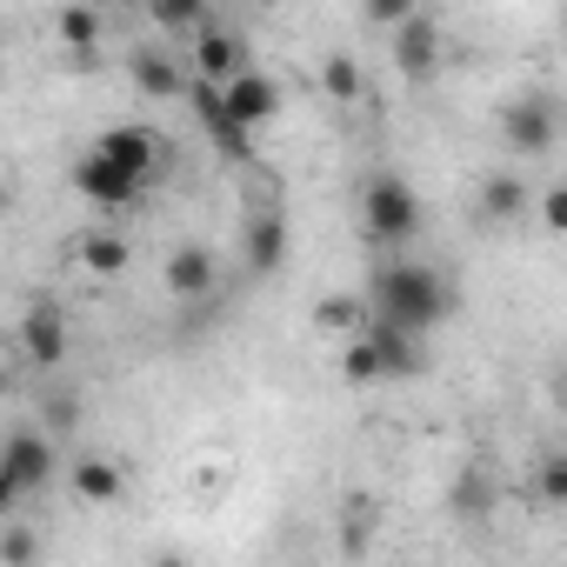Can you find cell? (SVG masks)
Returning a JSON list of instances; mask_svg holds the SVG:
<instances>
[{
    "mask_svg": "<svg viewBox=\"0 0 567 567\" xmlns=\"http://www.w3.org/2000/svg\"><path fill=\"white\" fill-rule=\"evenodd\" d=\"M187 54H194V81H207V87H227L234 74H247V68H254L247 41H240V34H227L220 21H214V28H200V34L187 41Z\"/></svg>",
    "mask_w": 567,
    "mask_h": 567,
    "instance_id": "52a82bcc",
    "label": "cell"
},
{
    "mask_svg": "<svg viewBox=\"0 0 567 567\" xmlns=\"http://www.w3.org/2000/svg\"><path fill=\"white\" fill-rule=\"evenodd\" d=\"M101 28H107V21H101L94 8H61V14H54V34H61V41L74 48V61H87V68H94V48H101Z\"/></svg>",
    "mask_w": 567,
    "mask_h": 567,
    "instance_id": "ac0fdd59",
    "label": "cell"
},
{
    "mask_svg": "<svg viewBox=\"0 0 567 567\" xmlns=\"http://www.w3.org/2000/svg\"><path fill=\"white\" fill-rule=\"evenodd\" d=\"M368 341H374L381 381H421V374H427V354H421L414 334H394V328H374V321H368Z\"/></svg>",
    "mask_w": 567,
    "mask_h": 567,
    "instance_id": "5bb4252c",
    "label": "cell"
},
{
    "mask_svg": "<svg viewBox=\"0 0 567 567\" xmlns=\"http://www.w3.org/2000/svg\"><path fill=\"white\" fill-rule=\"evenodd\" d=\"M394 68H401L408 81H427V74L441 68V21H434L427 8H414V14L394 28Z\"/></svg>",
    "mask_w": 567,
    "mask_h": 567,
    "instance_id": "ba28073f",
    "label": "cell"
},
{
    "mask_svg": "<svg viewBox=\"0 0 567 567\" xmlns=\"http://www.w3.org/2000/svg\"><path fill=\"white\" fill-rule=\"evenodd\" d=\"M21 348H28L34 368H61V361H68V315H61L54 301H28V315H21Z\"/></svg>",
    "mask_w": 567,
    "mask_h": 567,
    "instance_id": "9c48e42d",
    "label": "cell"
},
{
    "mask_svg": "<svg viewBox=\"0 0 567 567\" xmlns=\"http://www.w3.org/2000/svg\"><path fill=\"white\" fill-rule=\"evenodd\" d=\"M154 567H194V560H187V554H174V547H167V554H154Z\"/></svg>",
    "mask_w": 567,
    "mask_h": 567,
    "instance_id": "f546056e",
    "label": "cell"
},
{
    "mask_svg": "<svg viewBox=\"0 0 567 567\" xmlns=\"http://www.w3.org/2000/svg\"><path fill=\"white\" fill-rule=\"evenodd\" d=\"M167 295H174V301H207V295H214V254H207V247L181 240V247L167 254Z\"/></svg>",
    "mask_w": 567,
    "mask_h": 567,
    "instance_id": "7c38bea8",
    "label": "cell"
},
{
    "mask_svg": "<svg viewBox=\"0 0 567 567\" xmlns=\"http://www.w3.org/2000/svg\"><path fill=\"white\" fill-rule=\"evenodd\" d=\"M368 321L374 328H394V334H434L441 321H447V308H454V288L434 274V267H421V260H388V267H374V288H368Z\"/></svg>",
    "mask_w": 567,
    "mask_h": 567,
    "instance_id": "6da1fadb",
    "label": "cell"
},
{
    "mask_svg": "<svg viewBox=\"0 0 567 567\" xmlns=\"http://www.w3.org/2000/svg\"><path fill=\"white\" fill-rule=\"evenodd\" d=\"M0 474L14 481V494H41L54 474H61V454L41 427H14L8 441H0Z\"/></svg>",
    "mask_w": 567,
    "mask_h": 567,
    "instance_id": "277c9868",
    "label": "cell"
},
{
    "mask_svg": "<svg viewBox=\"0 0 567 567\" xmlns=\"http://www.w3.org/2000/svg\"><path fill=\"white\" fill-rule=\"evenodd\" d=\"M74 254H81V267H87V274H101V280H114V274H121V267L134 260V247H127V234H107V227H94V234H81V247H74Z\"/></svg>",
    "mask_w": 567,
    "mask_h": 567,
    "instance_id": "2e32d148",
    "label": "cell"
},
{
    "mask_svg": "<svg viewBox=\"0 0 567 567\" xmlns=\"http://www.w3.org/2000/svg\"><path fill=\"white\" fill-rule=\"evenodd\" d=\"M534 214H540L547 234H560V227H567V187H547V194L534 200Z\"/></svg>",
    "mask_w": 567,
    "mask_h": 567,
    "instance_id": "4316f807",
    "label": "cell"
},
{
    "mask_svg": "<svg viewBox=\"0 0 567 567\" xmlns=\"http://www.w3.org/2000/svg\"><path fill=\"white\" fill-rule=\"evenodd\" d=\"M68 427H81V401H74V394H61V388H54V394H48V401H41V434H48V441H54V434H68Z\"/></svg>",
    "mask_w": 567,
    "mask_h": 567,
    "instance_id": "484cf974",
    "label": "cell"
},
{
    "mask_svg": "<svg viewBox=\"0 0 567 567\" xmlns=\"http://www.w3.org/2000/svg\"><path fill=\"white\" fill-rule=\"evenodd\" d=\"M315 328H321V334H341V341H354V334H368V308H361L354 295H328V301L315 308Z\"/></svg>",
    "mask_w": 567,
    "mask_h": 567,
    "instance_id": "44dd1931",
    "label": "cell"
},
{
    "mask_svg": "<svg viewBox=\"0 0 567 567\" xmlns=\"http://www.w3.org/2000/svg\"><path fill=\"white\" fill-rule=\"evenodd\" d=\"M0 567H41V534L34 527H0Z\"/></svg>",
    "mask_w": 567,
    "mask_h": 567,
    "instance_id": "cb8c5ba5",
    "label": "cell"
},
{
    "mask_svg": "<svg viewBox=\"0 0 567 567\" xmlns=\"http://www.w3.org/2000/svg\"><path fill=\"white\" fill-rule=\"evenodd\" d=\"M220 107H227V121L254 141V127H267V121L280 114V81L260 74V68H247V74H234V81L220 87Z\"/></svg>",
    "mask_w": 567,
    "mask_h": 567,
    "instance_id": "8992f818",
    "label": "cell"
},
{
    "mask_svg": "<svg viewBox=\"0 0 567 567\" xmlns=\"http://www.w3.org/2000/svg\"><path fill=\"white\" fill-rule=\"evenodd\" d=\"M94 154H101V161H114L121 174H134L141 187H147V174H161V167H167V141H161L154 127H141V121L107 127V134L94 141Z\"/></svg>",
    "mask_w": 567,
    "mask_h": 567,
    "instance_id": "5b68a950",
    "label": "cell"
},
{
    "mask_svg": "<svg viewBox=\"0 0 567 567\" xmlns=\"http://www.w3.org/2000/svg\"><path fill=\"white\" fill-rule=\"evenodd\" d=\"M14 501H21V494H14V481H8V474H0V520H8V514H14Z\"/></svg>",
    "mask_w": 567,
    "mask_h": 567,
    "instance_id": "f1b7e54d",
    "label": "cell"
},
{
    "mask_svg": "<svg viewBox=\"0 0 567 567\" xmlns=\"http://www.w3.org/2000/svg\"><path fill=\"white\" fill-rule=\"evenodd\" d=\"M321 87H328V101H361V87H368V81H361V61L334 48V54L321 61Z\"/></svg>",
    "mask_w": 567,
    "mask_h": 567,
    "instance_id": "7402d4cb",
    "label": "cell"
},
{
    "mask_svg": "<svg viewBox=\"0 0 567 567\" xmlns=\"http://www.w3.org/2000/svg\"><path fill=\"white\" fill-rule=\"evenodd\" d=\"M408 14H414L408 0H374V8H368V21H374V28H401Z\"/></svg>",
    "mask_w": 567,
    "mask_h": 567,
    "instance_id": "83f0119b",
    "label": "cell"
},
{
    "mask_svg": "<svg viewBox=\"0 0 567 567\" xmlns=\"http://www.w3.org/2000/svg\"><path fill=\"white\" fill-rule=\"evenodd\" d=\"M240 260H247V274L274 280L280 267H288V220H280V214H254L240 227Z\"/></svg>",
    "mask_w": 567,
    "mask_h": 567,
    "instance_id": "30bf717a",
    "label": "cell"
},
{
    "mask_svg": "<svg viewBox=\"0 0 567 567\" xmlns=\"http://www.w3.org/2000/svg\"><path fill=\"white\" fill-rule=\"evenodd\" d=\"M447 507H454L461 520H487V507H494V481H487V467H461L454 487H447Z\"/></svg>",
    "mask_w": 567,
    "mask_h": 567,
    "instance_id": "d6986e66",
    "label": "cell"
},
{
    "mask_svg": "<svg viewBox=\"0 0 567 567\" xmlns=\"http://www.w3.org/2000/svg\"><path fill=\"white\" fill-rule=\"evenodd\" d=\"M527 207H534V194H527V181H520L514 167H501V174L481 181V220H487V227H507V220H520Z\"/></svg>",
    "mask_w": 567,
    "mask_h": 567,
    "instance_id": "9a60e30c",
    "label": "cell"
},
{
    "mask_svg": "<svg viewBox=\"0 0 567 567\" xmlns=\"http://www.w3.org/2000/svg\"><path fill=\"white\" fill-rule=\"evenodd\" d=\"M361 220H368V234H374L381 247H401V240L421 234V194H414L401 174H368V187H361Z\"/></svg>",
    "mask_w": 567,
    "mask_h": 567,
    "instance_id": "7a4b0ae2",
    "label": "cell"
},
{
    "mask_svg": "<svg viewBox=\"0 0 567 567\" xmlns=\"http://www.w3.org/2000/svg\"><path fill=\"white\" fill-rule=\"evenodd\" d=\"M127 81H134L147 101H174V94H187L181 61H174V54H161V48H134V54H127Z\"/></svg>",
    "mask_w": 567,
    "mask_h": 567,
    "instance_id": "4fadbf2b",
    "label": "cell"
},
{
    "mask_svg": "<svg viewBox=\"0 0 567 567\" xmlns=\"http://www.w3.org/2000/svg\"><path fill=\"white\" fill-rule=\"evenodd\" d=\"M341 374H348L354 388H374V381H381V361H374V341H368V334H354V341L341 348Z\"/></svg>",
    "mask_w": 567,
    "mask_h": 567,
    "instance_id": "603a6c76",
    "label": "cell"
},
{
    "mask_svg": "<svg viewBox=\"0 0 567 567\" xmlns=\"http://www.w3.org/2000/svg\"><path fill=\"white\" fill-rule=\"evenodd\" d=\"M74 187H81L94 207H134V200H141V181H134V174H121L114 161H101L94 147L74 161Z\"/></svg>",
    "mask_w": 567,
    "mask_h": 567,
    "instance_id": "8fae6325",
    "label": "cell"
},
{
    "mask_svg": "<svg viewBox=\"0 0 567 567\" xmlns=\"http://www.w3.org/2000/svg\"><path fill=\"white\" fill-rule=\"evenodd\" d=\"M74 494H81V501H94V507H107V501H121V494H127V474H121L114 461L87 454V461H74Z\"/></svg>",
    "mask_w": 567,
    "mask_h": 567,
    "instance_id": "e0dca14e",
    "label": "cell"
},
{
    "mask_svg": "<svg viewBox=\"0 0 567 567\" xmlns=\"http://www.w3.org/2000/svg\"><path fill=\"white\" fill-rule=\"evenodd\" d=\"M534 494L547 501V507H560L567 501V454L554 447V454H540V467H534Z\"/></svg>",
    "mask_w": 567,
    "mask_h": 567,
    "instance_id": "d4e9b609",
    "label": "cell"
},
{
    "mask_svg": "<svg viewBox=\"0 0 567 567\" xmlns=\"http://www.w3.org/2000/svg\"><path fill=\"white\" fill-rule=\"evenodd\" d=\"M147 21L167 28V34H187V41H194L200 28H214V8H207V0H154Z\"/></svg>",
    "mask_w": 567,
    "mask_h": 567,
    "instance_id": "ffe728a7",
    "label": "cell"
},
{
    "mask_svg": "<svg viewBox=\"0 0 567 567\" xmlns=\"http://www.w3.org/2000/svg\"><path fill=\"white\" fill-rule=\"evenodd\" d=\"M501 134H507V147L520 161H540L554 147V134H560V101L554 94H514L507 114H501Z\"/></svg>",
    "mask_w": 567,
    "mask_h": 567,
    "instance_id": "3957f363",
    "label": "cell"
},
{
    "mask_svg": "<svg viewBox=\"0 0 567 567\" xmlns=\"http://www.w3.org/2000/svg\"><path fill=\"white\" fill-rule=\"evenodd\" d=\"M8 207H14V194H8V181H0V220H8Z\"/></svg>",
    "mask_w": 567,
    "mask_h": 567,
    "instance_id": "4dcf8cb0",
    "label": "cell"
}]
</instances>
